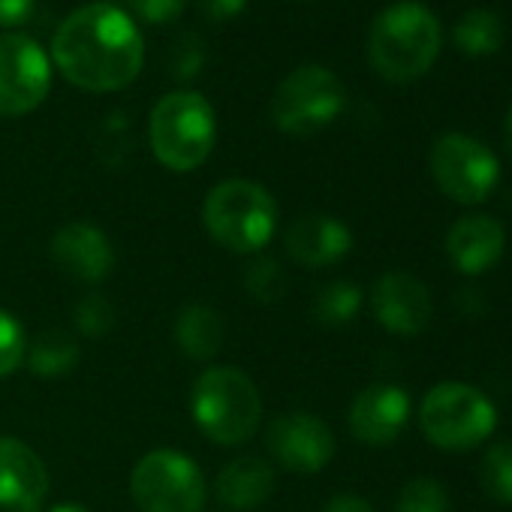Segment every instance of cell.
Wrapping results in <instances>:
<instances>
[{
	"label": "cell",
	"instance_id": "obj_1",
	"mask_svg": "<svg viewBox=\"0 0 512 512\" xmlns=\"http://www.w3.org/2000/svg\"><path fill=\"white\" fill-rule=\"evenodd\" d=\"M52 64L70 85L88 94L124 91L142 73L145 40L133 16L121 7L85 4L58 25Z\"/></svg>",
	"mask_w": 512,
	"mask_h": 512
},
{
	"label": "cell",
	"instance_id": "obj_25",
	"mask_svg": "<svg viewBox=\"0 0 512 512\" xmlns=\"http://www.w3.org/2000/svg\"><path fill=\"white\" fill-rule=\"evenodd\" d=\"M398 512H449V494L431 476L410 479L398 494Z\"/></svg>",
	"mask_w": 512,
	"mask_h": 512
},
{
	"label": "cell",
	"instance_id": "obj_28",
	"mask_svg": "<svg viewBox=\"0 0 512 512\" xmlns=\"http://www.w3.org/2000/svg\"><path fill=\"white\" fill-rule=\"evenodd\" d=\"M190 0H127V7L145 25H172L184 16Z\"/></svg>",
	"mask_w": 512,
	"mask_h": 512
},
{
	"label": "cell",
	"instance_id": "obj_14",
	"mask_svg": "<svg viewBox=\"0 0 512 512\" xmlns=\"http://www.w3.org/2000/svg\"><path fill=\"white\" fill-rule=\"evenodd\" d=\"M371 311L392 335H419L431 323V293L407 272H386L371 287Z\"/></svg>",
	"mask_w": 512,
	"mask_h": 512
},
{
	"label": "cell",
	"instance_id": "obj_5",
	"mask_svg": "<svg viewBox=\"0 0 512 512\" xmlns=\"http://www.w3.org/2000/svg\"><path fill=\"white\" fill-rule=\"evenodd\" d=\"M202 220L220 247L232 253H260L278 229V202L263 184L229 178L208 190Z\"/></svg>",
	"mask_w": 512,
	"mask_h": 512
},
{
	"label": "cell",
	"instance_id": "obj_2",
	"mask_svg": "<svg viewBox=\"0 0 512 512\" xmlns=\"http://www.w3.org/2000/svg\"><path fill=\"white\" fill-rule=\"evenodd\" d=\"M440 46L443 31L437 16L416 0H401L374 19L368 34V61L380 79L404 85L434 67Z\"/></svg>",
	"mask_w": 512,
	"mask_h": 512
},
{
	"label": "cell",
	"instance_id": "obj_12",
	"mask_svg": "<svg viewBox=\"0 0 512 512\" xmlns=\"http://www.w3.org/2000/svg\"><path fill=\"white\" fill-rule=\"evenodd\" d=\"M49 500V470L19 437L0 434V509L40 512Z\"/></svg>",
	"mask_w": 512,
	"mask_h": 512
},
{
	"label": "cell",
	"instance_id": "obj_27",
	"mask_svg": "<svg viewBox=\"0 0 512 512\" xmlns=\"http://www.w3.org/2000/svg\"><path fill=\"white\" fill-rule=\"evenodd\" d=\"M112 323H115V311L103 296H85L76 305V326H79L82 335L100 338V335H106L112 329Z\"/></svg>",
	"mask_w": 512,
	"mask_h": 512
},
{
	"label": "cell",
	"instance_id": "obj_21",
	"mask_svg": "<svg viewBox=\"0 0 512 512\" xmlns=\"http://www.w3.org/2000/svg\"><path fill=\"white\" fill-rule=\"evenodd\" d=\"M452 40L470 58L494 55L503 46V22L491 10H467L452 28Z\"/></svg>",
	"mask_w": 512,
	"mask_h": 512
},
{
	"label": "cell",
	"instance_id": "obj_6",
	"mask_svg": "<svg viewBox=\"0 0 512 512\" xmlns=\"http://www.w3.org/2000/svg\"><path fill=\"white\" fill-rule=\"evenodd\" d=\"M497 425V410L470 383L446 380L437 383L419 404V428L422 434L449 452H467L491 437Z\"/></svg>",
	"mask_w": 512,
	"mask_h": 512
},
{
	"label": "cell",
	"instance_id": "obj_7",
	"mask_svg": "<svg viewBox=\"0 0 512 512\" xmlns=\"http://www.w3.org/2000/svg\"><path fill=\"white\" fill-rule=\"evenodd\" d=\"M344 103V82L329 67L305 64L275 88L269 115L281 133L305 139L326 130L344 112Z\"/></svg>",
	"mask_w": 512,
	"mask_h": 512
},
{
	"label": "cell",
	"instance_id": "obj_22",
	"mask_svg": "<svg viewBox=\"0 0 512 512\" xmlns=\"http://www.w3.org/2000/svg\"><path fill=\"white\" fill-rule=\"evenodd\" d=\"M311 308H314L317 323L332 326V329L347 326L362 311V290L353 281H332V284H326L314 296V305Z\"/></svg>",
	"mask_w": 512,
	"mask_h": 512
},
{
	"label": "cell",
	"instance_id": "obj_26",
	"mask_svg": "<svg viewBox=\"0 0 512 512\" xmlns=\"http://www.w3.org/2000/svg\"><path fill=\"white\" fill-rule=\"evenodd\" d=\"M25 353H28V335L22 329V323L0 308V380L10 377L19 365H25Z\"/></svg>",
	"mask_w": 512,
	"mask_h": 512
},
{
	"label": "cell",
	"instance_id": "obj_3",
	"mask_svg": "<svg viewBox=\"0 0 512 512\" xmlns=\"http://www.w3.org/2000/svg\"><path fill=\"white\" fill-rule=\"evenodd\" d=\"M190 413L196 428L220 446L247 443L263 425V398L253 380L229 365H211L193 380Z\"/></svg>",
	"mask_w": 512,
	"mask_h": 512
},
{
	"label": "cell",
	"instance_id": "obj_31",
	"mask_svg": "<svg viewBox=\"0 0 512 512\" xmlns=\"http://www.w3.org/2000/svg\"><path fill=\"white\" fill-rule=\"evenodd\" d=\"M323 512H374L368 500L356 497V494H338L326 503Z\"/></svg>",
	"mask_w": 512,
	"mask_h": 512
},
{
	"label": "cell",
	"instance_id": "obj_20",
	"mask_svg": "<svg viewBox=\"0 0 512 512\" xmlns=\"http://www.w3.org/2000/svg\"><path fill=\"white\" fill-rule=\"evenodd\" d=\"M28 368L40 377H61L70 374L79 362V344L73 341V335L55 329V332H43L34 341H28Z\"/></svg>",
	"mask_w": 512,
	"mask_h": 512
},
{
	"label": "cell",
	"instance_id": "obj_18",
	"mask_svg": "<svg viewBox=\"0 0 512 512\" xmlns=\"http://www.w3.org/2000/svg\"><path fill=\"white\" fill-rule=\"evenodd\" d=\"M214 494L226 509L253 512L275 494V467L256 455L232 458L214 479Z\"/></svg>",
	"mask_w": 512,
	"mask_h": 512
},
{
	"label": "cell",
	"instance_id": "obj_19",
	"mask_svg": "<svg viewBox=\"0 0 512 512\" xmlns=\"http://www.w3.org/2000/svg\"><path fill=\"white\" fill-rule=\"evenodd\" d=\"M175 344L187 359L208 362L223 347V320L208 305H187L175 317Z\"/></svg>",
	"mask_w": 512,
	"mask_h": 512
},
{
	"label": "cell",
	"instance_id": "obj_10",
	"mask_svg": "<svg viewBox=\"0 0 512 512\" xmlns=\"http://www.w3.org/2000/svg\"><path fill=\"white\" fill-rule=\"evenodd\" d=\"M52 91V58L28 34H0V118L37 112Z\"/></svg>",
	"mask_w": 512,
	"mask_h": 512
},
{
	"label": "cell",
	"instance_id": "obj_30",
	"mask_svg": "<svg viewBox=\"0 0 512 512\" xmlns=\"http://www.w3.org/2000/svg\"><path fill=\"white\" fill-rule=\"evenodd\" d=\"M211 22H232L244 13L247 0H199Z\"/></svg>",
	"mask_w": 512,
	"mask_h": 512
},
{
	"label": "cell",
	"instance_id": "obj_32",
	"mask_svg": "<svg viewBox=\"0 0 512 512\" xmlns=\"http://www.w3.org/2000/svg\"><path fill=\"white\" fill-rule=\"evenodd\" d=\"M49 512H91V509L82 506V503H58V506H52Z\"/></svg>",
	"mask_w": 512,
	"mask_h": 512
},
{
	"label": "cell",
	"instance_id": "obj_24",
	"mask_svg": "<svg viewBox=\"0 0 512 512\" xmlns=\"http://www.w3.org/2000/svg\"><path fill=\"white\" fill-rule=\"evenodd\" d=\"M244 287L256 302H278L287 290V272L281 269L272 256H256V260L244 269Z\"/></svg>",
	"mask_w": 512,
	"mask_h": 512
},
{
	"label": "cell",
	"instance_id": "obj_17",
	"mask_svg": "<svg viewBox=\"0 0 512 512\" xmlns=\"http://www.w3.org/2000/svg\"><path fill=\"white\" fill-rule=\"evenodd\" d=\"M506 247L503 226L488 214H464L446 232V253L461 275H485L494 269Z\"/></svg>",
	"mask_w": 512,
	"mask_h": 512
},
{
	"label": "cell",
	"instance_id": "obj_8",
	"mask_svg": "<svg viewBox=\"0 0 512 512\" xmlns=\"http://www.w3.org/2000/svg\"><path fill=\"white\" fill-rule=\"evenodd\" d=\"M130 494L142 512H202L208 488L190 455L154 449L136 461L130 473Z\"/></svg>",
	"mask_w": 512,
	"mask_h": 512
},
{
	"label": "cell",
	"instance_id": "obj_16",
	"mask_svg": "<svg viewBox=\"0 0 512 512\" xmlns=\"http://www.w3.org/2000/svg\"><path fill=\"white\" fill-rule=\"evenodd\" d=\"M287 253L302 269H329L353 247V232L332 214H305L284 235Z\"/></svg>",
	"mask_w": 512,
	"mask_h": 512
},
{
	"label": "cell",
	"instance_id": "obj_9",
	"mask_svg": "<svg viewBox=\"0 0 512 512\" xmlns=\"http://www.w3.org/2000/svg\"><path fill=\"white\" fill-rule=\"evenodd\" d=\"M431 175L449 199L461 205H479L494 193L500 181V163L479 139L467 133H446L431 148Z\"/></svg>",
	"mask_w": 512,
	"mask_h": 512
},
{
	"label": "cell",
	"instance_id": "obj_23",
	"mask_svg": "<svg viewBox=\"0 0 512 512\" xmlns=\"http://www.w3.org/2000/svg\"><path fill=\"white\" fill-rule=\"evenodd\" d=\"M482 491L497 503H512V443L500 440L488 446L482 467H479Z\"/></svg>",
	"mask_w": 512,
	"mask_h": 512
},
{
	"label": "cell",
	"instance_id": "obj_4",
	"mask_svg": "<svg viewBox=\"0 0 512 512\" xmlns=\"http://www.w3.org/2000/svg\"><path fill=\"white\" fill-rule=\"evenodd\" d=\"M217 142L214 106L199 91H169L148 115V145L169 172H193Z\"/></svg>",
	"mask_w": 512,
	"mask_h": 512
},
{
	"label": "cell",
	"instance_id": "obj_11",
	"mask_svg": "<svg viewBox=\"0 0 512 512\" xmlns=\"http://www.w3.org/2000/svg\"><path fill=\"white\" fill-rule=\"evenodd\" d=\"M266 446L281 467L293 473H317L335 455V434L320 416L296 410L269 422Z\"/></svg>",
	"mask_w": 512,
	"mask_h": 512
},
{
	"label": "cell",
	"instance_id": "obj_29",
	"mask_svg": "<svg viewBox=\"0 0 512 512\" xmlns=\"http://www.w3.org/2000/svg\"><path fill=\"white\" fill-rule=\"evenodd\" d=\"M37 10V0H0V28H22L31 22Z\"/></svg>",
	"mask_w": 512,
	"mask_h": 512
},
{
	"label": "cell",
	"instance_id": "obj_13",
	"mask_svg": "<svg viewBox=\"0 0 512 512\" xmlns=\"http://www.w3.org/2000/svg\"><path fill=\"white\" fill-rule=\"evenodd\" d=\"M52 260L64 275L82 284H103L115 269V250L100 226L76 220L55 232Z\"/></svg>",
	"mask_w": 512,
	"mask_h": 512
},
{
	"label": "cell",
	"instance_id": "obj_15",
	"mask_svg": "<svg viewBox=\"0 0 512 512\" xmlns=\"http://www.w3.org/2000/svg\"><path fill=\"white\" fill-rule=\"evenodd\" d=\"M347 422L356 440L368 446H389L410 422V398L401 386L374 383L353 398Z\"/></svg>",
	"mask_w": 512,
	"mask_h": 512
},
{
	"label": "cell",
	"instance_id": "obj_33",
	"mask_svg": "<svg viewBox=\"0 0 512 512\" xmlns=\"http://www.w3.org/2000/svg\"><path fill=\"white\" fill-rule=\"evenodd\" d=\"M506 148H509V154H512V109H509V115H506Z\"/></svg>",
	"mask_w": 512,
	"mask_h": 512
}]
</instances>
